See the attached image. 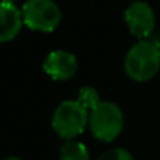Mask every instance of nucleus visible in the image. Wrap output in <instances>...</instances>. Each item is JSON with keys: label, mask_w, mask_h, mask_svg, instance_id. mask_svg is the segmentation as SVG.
<instances>
[{"label": "nucleus", "mask_w": 160, "mask_h": 160, "mask_svg": "<svg viewBox=\"0 0 160 160\" xmlns=\"http://www.w3.org/2000/svg\"><path fill=\"white\" fill-rule=\"evenodd\" d=\"M60 160H90V151L83 143L71 140L61 146Z\"/></svg>", "instance_id": "6e6552de"}, {"label": "nucleus", "mask_w": 160, "mask_h": 160, "mask_svg": "<svg viewBox=\"0 0 160 160\" xmlns=\"http://www.w3.org/2000/svg\"><path fill=\"white\" fill-rule=\"evenodd\" d=\"M77 68H78L77 57L72 52L63 49L49 52L42 61L44 72L57 82H66V80L72 78L77 72Z\"/></svg>", "instance_id": "423d86ee"}, {"label": "nucleus", "mask_w": 160, "mask_h": 160, "mask_svg": "<svg viewBox=\"0 0 160 160\" xmlns=\"http://www.w3.org/2000/svg\"><path fill=\"white\" fill-rule=\"evenodd\" d=\"M98 160H133V155L124 148H113L105 151Z\"/></svg>", "instance_id": "9d476101"}, {"label": "nucleus", "mask_w": 160, "mask_h": 160, "mask_svg": "<svg viewBox=\"0 0 160 160\" xmlns=\"http://www.w3.org/2000/svg\"><path fill=\"white\" fill-rule=\"evenodd\" d=\"M80 105H82L83 108H87L88 112L94 110L102 101H101V94L96 88L93 87H83V88H80L78 91V96L75 99Z\"/></svg>", "instance_id": "1a4fd4ad"}, {"label": "nucleus", "mask_w": 160, "mask_h": 160, "mask_svg": "<svg viewBox=\"0 0 160 160\" xmlns=\"http://www.w3.org/2000/svg\"><path fill=\"white\" fill-rule=\"evenodd\" d=\"M5 160H22V158H19V157H7Z\"/></svg>", "instance_id": "9b49d317"}, {"label": "nucleus", "mask_w": 160, "mask_h": 160, "mask_svg": "<svg viewBox=\"0 0 160 160\" xmlns=\"http://www.w3.org/2000/svg\"><path fill=\"white\" fill-rule=\"evenodd\" d=\"M21 10L24 24L35 32L50 33L61 22V10L53 0H25Z\"/></svg>", "instance_id": "20e7f679"}, {"label": "nucleus", "mask_w": 160, "mask_h": 160, "mask_svg": "<svg viewBox=\"0 0 160 160\" xmlns=\"http://www.w3.org/2000/svg\"><path fill=\"white\" fill-rule=\"evenodd\" d=\"M124 71L133 82H149L160 71V44L155 39H138L124 57Z\"/></svg>", "instance_id": "f257e3e1"}, {"label": "nucleus", "mask_w": 160, "mask_h": 160, "mask_svg": "<svg viewBox=\"0 0 160 160\" xmlns=\"http://www.w3.org/2000/svg\"><path fill=\"white\" fill-rule=\"evenodd\" d=\"M88 127L96 140L102 143H112L124 129V113L118 104L112 101H102L94 110L90 112Z\"/></svg>", "instance_id": "7ed1b4c3"}, {"label": "nucleus", "mask_w": 160, "mask_h": 160, "mask_svg": "<svg viewBox=\"0 0 160 160\" xmlns=\"http://www.w3.org/2000/svg\"><path fill=\"white\" fill-rule=\"evenodd\" d=\"M88 121L90 112L83 108L75 99H68L55 108L50 126L60 138L71 141L85 132V129L88 127Z\"/></svg>", "instance_id": "f03ea898"}, {"label": "nucleus", "mask_w": 160, "mask_h": 160, "mask_svg": "<svg viewBox=\"0 0 160 160\" xmlns=\"http://www.w3.org/2000/svg\"><path fill=\"white\" fill-rule=\"evenodd\" d=\"M0 22H2L0 24V41H13L24 25L22 10L18 8L14 3L2 2V5H0Z\"/></svg>", "instance_id": "0eeeda50"}, {"label": "nucleus", "mask_w": 160, "mask_h": 160, "mask_svg": "<svg viewBox=\"0 0 160 160\" xmlns=\"http://www.w3.org/2000/svg\"><path fill=\"white\" fill-rule=\"evenodd\" d=\"M127 28L138 39H148L155 28V13L144 0H135L124 11Z\"/></svg>", "instance_id": "39448f33"}, {"label": "nucleus", "mask_w": 160, "mask_h": 160, "mask_svg": "<svg viewBox=\"0 0 160 160\" xmlns=\"http://www.w3.org/2000/svg\"><path fill=\"white\" fill-rule=\"evenodd\" d=\"M3 3H14V0H2Z\"/></svg>", "instance_id": "f8f14e48"}]
</instances>
